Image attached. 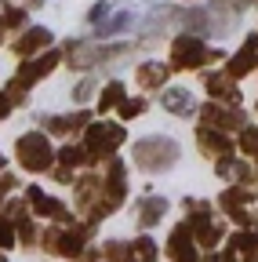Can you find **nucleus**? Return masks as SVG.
Here are the masks:
<instances>
[{"mask_svg": "<svg viewBox=\"0 0 258 262\" xmlns=\"http://www.w3.org/2000/svg\"><path fill=\"white\" fill-rule=\"evenodd\" d=\"M168 255L175 262H197V251H193V229L182 222L171 229V241H168Z\"/></svg>", "mask_w": 258, "mask_h": 262, "instance_id": "9", "label": "nucleus"}, {"mask_svg": "<svg viewBox=\"0 0 258 262\" xmlns=\"http://www.w3.org/2000/svg\"><path fill=\"white\" fill-rule=\"evenodd\" d=\"M200 117H204V127H211V131H218V127H247V117H244V113H240L237 106L229 110V106L207 102Z\"/></svg>", "mask_w": 258, "mask_h": 262, "instance_id": "7", "label": "nucleus"}, {"mask_svg": "<svg viewBox=\"0 0 258 262\" xmlns=\"http://www.w3.org/2000/svg\"><path fill=\"white\" fill-rule=\"evenodd\" d=\"M87 233H91V226L69 229V233H58L55 251H58V255H66V258H77V255H80V248H84V237H87Z\"/></svg>", "mask_w": 258, "mask_h": 262, "instance_id": "15", "label": "nucleus"}, {"mask_svg": "<svg viewBox=\"0 0 258 262\" xmlns=\"http://www.w3.org/2000/svg\"><path fill=\"white\" fill-rule=\"evenodd\" d=\"M15 157H18V164L26 171H44V168H51V160H55L44 131H26V135L15 142Z\"/></svg>", "mask_w": 258, "mask_h": 262, "instance_id": "3", "label": "nucleus"}, {"mask_svg": "<svg viewBox=\"0 0 258 262\" xmlns=\"http://www.w3.org/2000/svg\"><path fill=\"white\" fill-rule=\"evenodd\" d=\"M124 142V127L120 124H91L84 135V153L91 157V164L99 157H113V149Z\"/></svg>", "mask_w": 258, "mask_h": 262, "instance_id": "4", "label": "nucleus"}, {"mask_svg": "<svg viewBox=\"0 0 258 262\" xmlns=\"http://www.w3.org/2000/svg\"><path fill=\"white\" fill-rule=\"evenodd\" d=\"M207 262H218V258H207Z\"/></svg>", "mask_w": 258, "mask_h": 262, "instance_id": "35", "label": "nucleus"}, {"mask_svg": "<svg viewBox=\"0 0 258 262\" xmlns=\"http://www.w3.org/2000/svg\"><path fill=\"white\" fill-rule=\"evenodd\" d=\"M55 157L62 160V168H77V164H91V157H87L80 146H62Z\"/></svg>", "mask_w": 258, "mask_h": 262, "instance_id": "22", "label": "nucleus"}, {"mask_svg": "<svg viewBox=\"0 0 258 262\" xmlns=\"http://www.w3.org/2000/svg\"><path fill=\"white\" fill-rule=\"evenodd\" d=\"M44 48H51V33L44 29V26H33V29H26L22 33V40H15V55L26 62L29 55H37V51H44Z\"/></svg>", "mask_w": 258, "mask_h": 262, "instance_id": "10", "label": "nucleus"}, {"mask_svg": "<svg viewBox=\"0 0 258 262\" xmlns=\"http://www.w3.org/2000/svg\"><path fill=\"white\" fill-rule=\"evenodd\" d=\"M120 51L124 48H106V44H91V40H69V66L91 70L95 62H106V58H113Z\"/></svg>", "mask_w": 258, "mask_h": 262, "instance_id": "6", "label": "nucleus"}, {"mask_svg": "<svg viewBox=\"0 0 258 262\" xmlns=\"http://www.w3.org/2000/svg\"><path fill=\"white\" fill-rule=\"evenodd\" d=\"M153 258H156V244L149 237L131 241V248H127V262H153Z\"/></svg>", "mask_w": 258, "mask_h": 262, "instance_id": "19", "label": "nucleus"}, {"mask_svg": "<svg viewBox=\"0 0 258 262\" xmlns=\"http://www.w3.org/2000/svg\"><path fill=\"white\" fill-rule=\"evenodd\" d=\"M207 91L218 98V106H222V102H225V106H237V102H240L237 84L225 77V73H211V77H207Z\"/></svg>", "mask_w": 258, "mask_h": 262, "instance_id": "13", "label": "nucleus"}, {"mask_svg": "<svg viewBox=\"0 0 258 262\" xmlns=\"http://www.w3.org/2000/svg\"><path fill=\"white\" fill-rule=\"evenodd\" d=\"M222 51H207L200 37L193 33H182V37L171 44V66L175 70H197V66H207V62H218Z\"/></svg>", "mask_w": 258, "mask_h": 262, "instance_id": "2", "label": "nucleus"}, {"mask_svg": "<svg viewBox=\"0 0 258 262\" xmlns=\"http://www.w3.org/2000/svg\"><path fill=\"white\" fill-rule=\"evenodd\" d=\"M233 251H237V258H254L258 255V237L247 233V229H240V233L233 237Z\"/></svg>", "mask_w": 258, "mask_h": 262, "instance_id": "20", "label": "nucleus"}, {"mask_svg": "<svg viewBox=\"0 0 258 262\" xmlns=\"http://www.w3.org/2000/svg\"><path fill=\"white\" fill-rule=\"evenodd\" d=\"M251 70H258V33H254V37H247V44H244L240 55L229 58V70H225V77L237 80V77H247Z\"/></svg>", "mask_w": 258, "mask_h": 262, "instance_id": "8", "label": "nucleus"}, {"mask_svg": "<svg viewBox=\"0 0 258 262\" xmlns=\"http://www.w3.org/2000/svg\"><path fill=\"white\" fill-rule=\"evenodd\" d=\"M58 233H62V229H44V248H48V251H55V244H58Z\"/></svg>", "mask_w": 258, "mask_h": 262, "instance_id": "30", "label": "nucleus"}, {"mask_svg": "<svg viewBox=\"0 0 258 262\" xmlns=\"http://www.w3.org/2000/svg\"><path fill=\"white\" fill-rule=\"evenodd\" d=\"M222 233H225V229H222V222H211L207 229H200V233H197V241H200L204 248H215V244L222 241Z\"/></svg>", "mask_w": 258, "mask_h": 262, "instance_id": "23", "label": "nucleus"}, {"mask_svg": "<svg viewBox=\"0 0 258 262\" xmlns=\"http://www.w3.org/2000/svg\"><path fill=\"white\" fill-rule=\"evenodd\" d=\"M8 113H11V98H8L4 91H0V120H4Z\"/></svg>", "mask_w": 258, "mask_h": 262, "instance_id": "31", "label": "nucleus"}, {"mask_svg": "<svg viewBox=\"0 0 258 262\" xmlns=\"http://www.w3.org/2000/svg\"><path fill=\"white\" fill-rule=\"evenodd\" d=\"M120 102H124V84H120V80L106 84V91L99 95V110L106 113V110H113V106H120Z\"/></svg>", "mask_w": 258, "mask_h": 262, "instance_id": "21", "label": "nucleus"}, {"mask_svg": "<svg viewBox=\"0 0 258 262\" xmlns=\"http://www.w3.org/2000/svg\"><path fill=\"white\" fill-rule=\"evenodd\" d=\"M26 201L33 204V211H37V215H44V219H58V222H66V219H69L66 204H58V201H51V196H44V193H40L37 186H29Z\"/></svg>", "mask_w": 258, "mask_h": 262, "instance_id": "12", "label": "nucleus"}, {"mask_svg": "<svg viewBox=\"0 0 258 262\" xmlns=\"http://www.w3.org/2000/svg\"><path fill=\"white\" fill-rule=\"evenodd\" d=\"M168 73H171V70H168L164 62H142L138 73H135V80H138L142 88H160V84L168 80Z\"/></svg>", "mask_w": 258, "mask_h": 262, "instance_id": "16", "label": "nucleus"}, {"mask_svg": "<svg viewBox=\"0 0 258 262\" xmlns=\"http://www.w3.org/2000/svg\"><path fill=\"white\" fill-rule=\"evenodd\" d=\"M116 110H120V117L127 120V117H138V113L146 110V102H142V98H135V102H131V98H124V102H120Z\"/></svg>", "mask_w": 258, "mask_h": 262, "instance_id": "26", "label": "nucleus"}, {"mask_svg": "<svg viewBox=\"0 0 258 262\" xmlns=\"http://www.w3.org/2000/svg\"><path fill=\"white\" fill-rule=\"evenodd\" d=\"M106 258H109V262H127V248H124V241H109V244H106Z\"/></svg>", "mask_w": 258, "mask_h": 262, "instance_id": "27", "label": "nucleus"}, {"mask_svg": "<svg viewBox=\"0 0 258 262\" xmlns=\"http://www.w3.org/2000/svg\"><path fill=\"white\" fill-rule=\"evenodd\" d=\"M0 262H4V258H0Z\"/></svg>", "mask_w": 258, "mask_h": 262, "instance_id": "37", "label": "nucleus"}, {"mask_svg": "<svg viewBox=\"0 0 258 262\" xmlns=\"http://www.w3.org/2000/svg\"><path fill=\"white\" fill-rule=\"evenodd\" d=\"M131 157H135V168L156 175V171L175 168L178 157H182V146L175 139H164V135H149V139H142V142L131 146Z\"/></svg>", "mask_w": 258, "mask_h": 262, "instance_id": "1", "label": "nucleus"}, {"mask_svg": "<svg viewBox=\"0 0 258 262\" xmlns=\"http://www.w3.org/2000/svg\"><path fill=\"white\" fill-rule=\"evenodd\" d=\"M58 58H62V55H58V51H51V48H48L44 55H37V58H26V62L18 66V73H15V80H11V84H15V88H22V91H26V88H33L37 80H44V77L55 70V66H58Z\"/></svg>", "mask_w": 258, "mask_h": 262, "instance_id": "5", "label": "nucleus"}, {"mask_svg": "<svg viewBox=\"0 0 258 262\" xmlns=\"http://www.w3.org/2000/svg\"><path fill=\"white\" fill-rule=\"evenodd\" d=\"M0 44H4V22H0Z\"/></svg>", "mask_w": 258, "mask_h": 262, "instance_id": "33", "label": "nucleus"}, {"mask_svg": "<svg viewBox=\"0 0 258 262\" xmlns=\"http://www.w3.org/2000/svg\"><path fill=\"white\" fill-rule=\"evenodd\" d=\"M197 142H200V149L207 157H218V160H229L233 157V142L225 139V135H218V131H211V127H200L197 131Z\"/></svg>", "mask_w": 258, "mask_h": 262, "instance_id": "11", "label": "nucleus"}, {"mask_svg": "<svg viewBox=\"0 0 258 262\" xmlns=\"http://www.w3.org/2000/svg\"><path fill=\"white\" fill-rule=\"evenodd\" d=\"M0 204H4V196H0Z\"/></svg>", "mask_w": 258, "mask_h": 262, "instance_id": "36", "label": "nucleus"}, {"mask_svg": "<svg viewBox=\"0 0 258 262\" xmlns=\"http://www.w3.org/2000/svg\"><path fill=\"white\" fill-rule=\"evenodd\" d=\"M0 171H4V157H0Z\"/></svg>", "mask_w": 258, "mask_h": 262, "instance_id": "34", "label": "nucleus"}, {"mask_svg": "<svg viewBox=\"0 0 258 262\" xmlns=\"http://www.w3.org/2000/svg\"><path fill=\"white\" fill-rule=\"evenodd\" d=\"M160 106H164L168 113L189 117V113H193V95H189L185 88H168L164 95H160Z\"/></svg>", "mask_w": 258, "mask_h": 262, "instance_id": "14", "label": "nucleus"}, {"mask_svg": "<svg viewBox=\"0 0 258 262\" xmlns=\"http://www.w3.org/2000/svg\"><path fill=\"white\" fill-rule=\"evenodd\" d=\"M164 211H168L164 196H146V201L138 204V226H156L160 219H164Z\"/></svg>", "mask_w": 258, "mask_h": 262, "instance_id": "17", "label": "nucleus"}, {"mask_svg": "<svg viewBox=\"0 0 258 262\" xmlns=\"http://www.w3.org/2000/svg\"><path fill=\"white\" fill-rule=\"evenodd\" d=\"M87 120H91L87 113H77V117H48L44 124H48V131H55V135H69V131L84 127Z\"/></svg>", "mask_w": 258, "mask_h": 262, "instance_id": "18", "label": "nucleus"}, {"mask_svg": "<svg viewBox=\"0 0 258 262\" xmlns=\"http://www.w3.org/2000/svg\"><path fill=\"white\" fill-rule=\"evenodd\" d=\"M240 149H244L247 157H254V160H258V127H244V135H240Z\"/></svg>", "mask_w": 258, "mask_h": 262, "instance_id": "24", "label": "nucleus"}, {"mask_svg": "<svg viewBox=\"0 0 258 262\" xmlns=\"http://www.w3.org/2000/svg\"><path fill=\"white\" fill-rule=\"evenodd\" d=\"M0 248H15V226L0 215Z\"/></svg>", "mask_w": 258, "mask_h": 262, "instance_id": "28", "label": "nucleus"}, {"mask_svg": "<svg viewBox=\"0 0 258 262\" xmlns=\"http://www.w3.org/2000/svg\"><path fill=\"white\" fill-rule=\"evenodd\" d=\"M106 11H109L106 4H95V8H91V22H99V18H106Z\"/></svg>", "mask_w": 258, "mask_h": 262, "instance_id": "32", "label": "nucleus"}, {"mask_svg": "<svg viewBox=\"0 0 258 262\" xmlns=\"http://www.w3.org/2000/svg\"><path fill=\"white\" fill-rule=\"evenodd\" d=\"M91 91H95V80L87 77V80H80V84H77V91H73V95H77V98H80V102H84V98H87Z\"/></svg>", "mask_w": 258, "mask_h": 262, "instance_id": "29", "label": "nucleus"}, {"mask_svg": "<svg viewBox=\"0 0 258 262\" xmlns=\"http://www.w3.org/2000/svg\"><path fill=\"white\" fill-rule=\"evenodd\" d=\"M4 15H0V22H4V29H18L22 22H26V11L22 8H0Z\"/></svg>", "mask_w": 258, "mask_h": 262, "instance_id": "25", "label": "nucleus"}]
</instances>
